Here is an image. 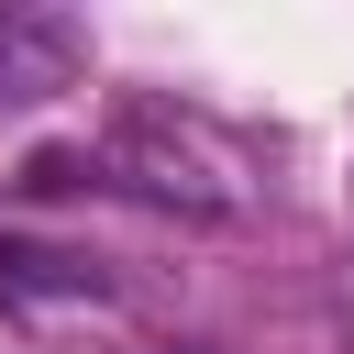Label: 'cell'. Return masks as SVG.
<instances>
[{
    "label": "cell",
    "instance_id": "obj_1",
    "mask_svg": "<svg viewBox=\"0 0 354 354\" xmlns=\"http://www.w3.org/2000/svg\"><path fill=\"white\" fill-rule=\"evenodd\" d=\"M88 66V33L66 11H33V0H0V111H33L55 88H77Z\"/></svg>",
    "mask_w": 354,
    "mask_h": 354
}]
</instances>
